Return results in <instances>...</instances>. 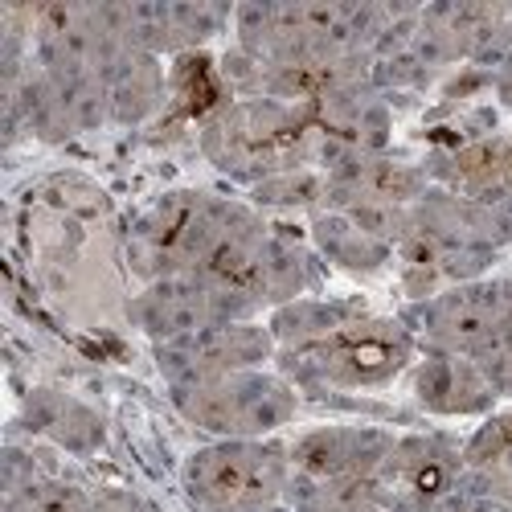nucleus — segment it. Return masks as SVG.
<instances>
[{"label": "nucleus", "instance_id": "0eeeda50", "mask_svg": "<svg viewBox=\"0 0 512 512\" xmlns=\"http://www.w3.org/2000/svg\"><path fill=\"white\" fill-rule=\"evenodd\" d=\"M418 349L484 361L512 336V275H484L418 300L406 316Z\"/></svg>", "mask_w": 512, "mask_h": 512}, {"label": "nucleus", "instance_id": "dca6fc26", "mask_svg": "<svg viewBox=\"0 0 512 512\" xmlns=\"http://www.w3.org/2000/svg\"><path fill=\"white\" fill-rule=\"evenodd\" d=\"M103 87L115 123H144L164 103V66L156 54L119 50L103 70Z\"/></svg>", "mask_w": 512, "mask_h": 512}, {"label": "nucleus", "instance_id": "9d476101", "mask_svg": "<svg viewBox=\"0 0 512 512\" xmlns=\"http://www.w3.org/2000/svg\"><path fill=\"white\" fill-rule=\"evenodd\" d=\"M33 50L37 66L54 78L103 74L123 50L103 5H41L33 9Z\"/></svg>", "mask_w": 512, "mask_h": 512}, {"label": "nucleus", "instance_id": "f257e3e1", "mask_svg": "<svg viewBox=\"0 0 512 512\" xmlns=\"http://www.w3.org/2000/svg\"><path fill=\"white\" fill-rule=\"evenodd\" d=\"M508 238H512L508 218L431 185L418 205H410L394 259L402 263V283L418 304L447 287L484 279L496 263V254L508 246Z\"/></svg>", "mask_w": 512, "mask_h": 512}, {"label": "nucleus", "instance_id": "7ed1b4c3", "mask_svg": "<svg viewBox=\"0 0 512 512\" xmlns=\"http://www.w3.org/2000/svg\"><path fill=\"white\" fill-rule=\"evenodd\" d=\"M201 152L218 173L254 189L295 168H316V132L308 107L279 99H226L201 119Z\"/></svg>", "mask_w": 512, "mask_h": 512}, {"label": "nucleus", "instance_id": "4be33fe9", "mask_svg": "<svg viewBox=\"0 0 512 512\" xmlns=\"http://www.w3.org/2000/svg\"><path fill=\"white\" fill-rule=\"evenodd\" d=\"M250 197L259 209H312V213H320V209H328V173L308 164V168H295V173L254 185Z\"/></svg>", "mask_w": 512, "mask_h": 512}, {"label": "nucleus", "instance_id": "a211bd4d", "mask_svg": "<svg viewBox=\"0 0 512 512\" xmlns=\"http://www.w3.org/2000/svg\"><path fill=\"white\" fill-rule=\"evenodd\" d=\"M467 480L463 488L496 496L512 508V410H496L480 422V431L463 443Z\"/></svg>", "mask_w": 512, "mask_h": 512}, {"label": "nucleus", "instance_id": "1a4fd4ad", "mask_svg": "<svg viewBox=\"0 0 512 512\" xmlns=\"http://www.w3.org/2000/svg\"><path fill=\"white\" fill-rule=\"evenodd\" d=\"M275 357H279V340L259 320H230L189 340H177V345H156V365L168 381V390L230 377L242 369H263Z\"/></svg>", "mask_w": 512, "mask_h": 512}, {"label": "nucleus", "instance_id": "cd10ccee", "mask_svg": "<svg viewBox=\"0 0 512 512\" xmlns=\"http://www.w3.org/2000/svg\"><path fill=\"white\" fill-rule=\"evenodd\" d=\"M254 512H291L287 504H271V508H254Z\"/></svg>", "mask_w": 512, "mask_h": 512}, {"label": "nucleus", "instance_id": "393cba45", "mask_svg": "<svg viewBox=\"0 0 512 512\" xmlns=\"http://www.w3.org/2000/svg\"><path fill=\"white\" fill-rule=\"evenodd\" d=\"M435 512H512L504 500L496 496H484V492H472V488H459L451 500H443Z\"/></svg>", "mask_w": 512, "mask_h": 512}, {"label": "nucleus", "instance_id": "39448f33", "mask_svg": "<svg viewBox=\"0 0 512 512\" xmlns=\"http://www.w3.org/2000/svg\"><path fill=\"white\" fill-rule=\"evenodd\" d=\"M173 406L213 439H275L300 414V390L283 373L242 369L197 386H173Z\"/></svg>", "mask_w": 512, "mask_h": 512}, {"label": "nucleus", "instance_id": "6ab92c4d", "mask_svg": "<svg viewBox=\"0 0 512 512\" xmlns=\"http://www.w3.org/2000/svg\"><path fill=\"white\" fill-rule=\"evenodd\" d=\"M365 300H328V295H304L295 304H283L271 312L267 328L275 332L279 349H291V345H308V340H320L336 328H345L349 320L365 316Z\"/></svg>", "mask_w": 512, "mask_h": 512}, {"label": "nucleus", "instance_id": "b1692460", "mask_svg": "<svg viewBox=\"0 0 512 512\" xmlns=\"http://www.w3.org/2000/svg\"><path fill=\"white\" fill-rule=\"evenodd\" d=\"M476 365L488 373V381L496 386L500 398H512V336L504 340V345H496L484 361H476Z\"/></svg>", "mask_w": 512, "mask_h": 512}, {"label": "nucleus", "instance_id": "5701e85b", "mask_svg": "<svg viewBox=\"0 0 512 512\" xmlns=\"http://www.w3.org/2000/svg\"><path fill=\"white\" fill-rule=\"evenodd\" d=\"M5 512H95V500L66 480L37 476L33 484H25L5 500Z\"/></svg>", "mask_w": 512, "mask_h": 512}, {"label": "nucleus", "instance_id": "f03ea898", "mask_svg": "<svg viewBox=\"0 0 512 512\" xmlns=\"http://www.w3.org/2000/svg\"><path fill=\"white\" fill-rule=\"evenodd\" d=\"M418 336L402 316H357L308 345L279 349L275 365L295 390L312 394H365L410 373L418 361Z\"/></svg>", "mask_w": 512, "mask_h": 512}, {"label": "nucleus", "instance_id": "9b49d317", "mask_svg": "<svg viewBox=\"0 0 512 512\" xmlns=\"http://www.w3.org/2000/svg\"><path fill=\"white\" fill-rule=\"evenodd\" d=\"M127 320H132L152 345H177L205 328H218L230 320H242L218 291H209L197 275H173V279H152L132 304H127Z\"/></svg>", "mask_w": 512, "mask_h": 512}, {"label": "nucleus", "instance_id": "423d86ee", "mask_svg": "<svg viewBox=\"0 0 512 512\" xmlns=\"http://www.w3.org/2000/svg\"><path fill=\"white\" fill-rule=\"evenodd\" d=\"M242 201H226L201 189H177L164 193L156 205L140 213L132 230V263L136 271L152 279H173V275H193L209 246L222 238L230 218Z\"/></svg>", "mask_w": 512, "mask_h": 512}, {"label": "nucleus", "instance_id": "6e6552de", "mask_svg": "<svg viewBox=\"0 0 512 512\" xmlns=\"http://www.w3.org/2000/svg\"><path fill=\"white\" fill-rule=\"evenodd\" d=\"M377 488L386 508L398 512H435L467 480L463 443L447 435H398L394 451L377 467Z\"/></svg>", "mask_w": 512, "mask_h": 512}, {"label": "nucleus", "instance_id": "ddd939ff", "mask_svg": "<svg viewBox=\"0 0 512 512\" xmlns=\"http://www.w3.org/2000/svg\"><path fill=\"white\" fill-rule=\"evenodd\" d=\"M431 185L476 201L512 222V132L443 148L426 160Z\"/></svg>", "mask_w": 512, "mask_h": 512}, {"label": "nucleus", "instance_id": "a878e982", "mask_svg": "<svg viewBox=\"0 0 512 512\" xmlns=\"http://www.w3.org/2000/svg\"><path fill=\"white\" fill-rule=\"evenodd\" d=\"M95 512H148V508L127 492H103V496H95Z\"/></svg>", "mask_w": 512, "mask_h": 512}, {"label": "nucleus", "instance_id": "f8f14e48", "mask_svg": "<svg viewBox=\"0 0 512 512\" xmlns=\"http://www.w3.org/2000/svg\"><path fill=\"white\" fill-rule=\"evenodd\" d=\"M398 435L381 426H312L300 439H291V476L332 484V480H365L394 451Z\"/></svg>", "mask_w": 512, "mask_h": 512}, {"label": "nucleus", "instance_id": "4468645a", "mask_svg": "<svg viewBox=\"0 0 512 512\" xmlns=\"http://www.w3.org/2000/svg\"><path fill=\"white\" fill-rule=\"evenodd\" d=\"M426 164L361 152L328 168V209H410L426 197Z\"/></svg>", "mask_w": 512, "mask_h": 512}, {"label": "nucleus", "instance_id": "412c9836", "mask_svg": "<svg viewBox=\"0 0 512 512\" xmlns=\"http://www.w3.org/2000/svg\"><path fill=\"white\" fill-rule=\"evenodd\" d=\"M29 418L37 422V431L54 435L70 451H95L103 443V422L87 406H78L62 394H50V390L33 394L29 398Z\"/></svg>", "mask_w": 512, "mask_h": 512}, {"label": "nucleus", "instance_id": "f3484780", "mask_svg": "<svg viewBox=\"0 0 512 512\" xmlns=\"http://www.w3.org/2000/svg\"><path fill=\"white\" fill-rule=\"evenodd\" d=\"M312 246L324 263L353 271V275H377L394 263V246L361 230L349 213H340V209L312 213Z\"/></svg>", "mask_w": 512, "mask_h": 512}, {"label": "nucleus", "instance_id": "bb28decb", "mask_svg": "<svg viewBox=\"0 0 512 512\" xmlns=\"http://www.w3.org/2000/svg\"><path fill=\"white\" fill-rule=\"evenodd\" d=\"M492 91H496V99H500L504 107H512V50H508V58L496 66V74H492Z\"/></svg>", "mask_w": 512, "mask_h": 512}, {"label": "nucleus", "instance_id": "c85d7f7f", "mask_svg": "<svg viewBox=\"0 0 512 512\" xmlns=\"http://www.w3.org/2000/svg\"><path fill=\"white\" fill-rule=\"evenodd\" d=\"M381 512H398V508H381Z\"/></svg>", "mask_w": 512, "mask_h": 512}, {"label": "nucleus", "instance_id": "20e7f679", "mask_svg": "<svg viewBox=\"0 0 512 512\" xmlns=\"http://www.w3.org/2000/svg\"><path fill=\"white\" fill-rule=\"evenodd\" d=\"M181 480L201 512L271 508L291 488V447L283 439H213L185 459Z\"/></svg>", "mask_w": 512, "mask_h": 512}, {"label": "nucleus", "instance_id": "aec40b11", "mask_svg": "<svg viewBox=\"0 0 512 512\" xmlns=\"http://www.w3.org/2000/svg\"><path fill=\"white\" fill-rule=\"evenodd\" d=\"M291 512H381V488L373 476L365 480H332V484H312V480H295L283 500Z\"/></svg>", "mask_w": 512, "mask_h": 512}, {"label": "nucleus", "instance_id": "2eb2a0df", "mask_svg": "<svg viewBox=\"0 0 512 512\" xmlns=\"http://www.w3.org/2000/svg\"><path fill=\"white\" fill-rule=\"evenodd\" d=\"M410 394L426 414L439 418H488L500 406V394L488 373L472 357L422 349L410 365Z\"/></svg>", "mask_w": 512, "mask_h": 512}]
</instances>
